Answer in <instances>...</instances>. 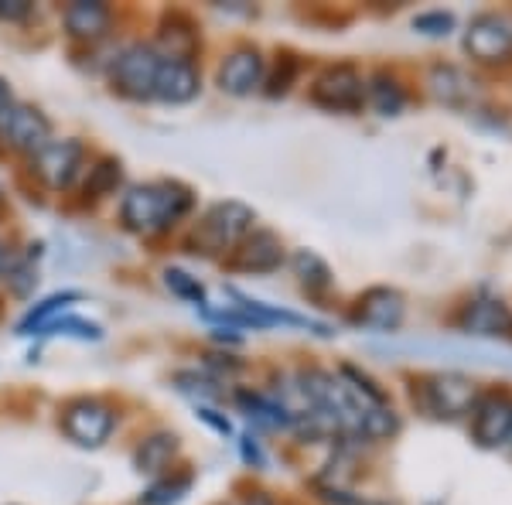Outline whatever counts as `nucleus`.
<instances>
[{
	"label": "nucleus",
	"mask_w": 512,
	"mask_h": 505,
	"mask_svg": "<svg viewBox=\"0 0 512 505\" xmlns=\"http://www.w3.org/2000/svg\"><path fill=\"white\" fill-rule=\"evenodd\" d=\"M195 209L192 188L178 181H147L120 198V222L137 236H164Z\"/></svg>",
	"instance_id": "1"
},
{
	"label": "nucleus",
	"mask_w": 512,
	"mask_h": 505,
	"mask_svg": "<svg viewBox=\"0 0 512 505\" xmlns=\"http://www.w3.org/2000/svg\"><path fill=\"white\" fill-rule=\"evenodd\" d=\"M256 212L243 202H216L202 219L195 222L188 236V253L195 256H222L233 253L243 236L253 229Z\"/></svg>",
	"instance_id": "2"
},
{
	"label": "nucleus",
	"mask_w": 512,
	"mask_h": 505,
	"mask_svg": "<svg viewBox=\"0 0 512 505\" xmlns=\"http://www.w3.org/2000/svg\"><path fill=\"white\" fill-rule=\"evenodd\" d=\"M478 403V386L461 372H437L420 383V407L434 417H465Z\"/></svg>",
	"instance_id": "3"
},
{
	"label": "nucleus",
	"mask_w": 512,
	"mask_h": 505,
	"mask_svg": "<svg viewBox=\"0 0 512 505\" xmlns=\"http://www.w3.org/2000/svg\"><path fill=\"white\" fill-rule=\"evenodd\" d=\"M158 69H161V55L154 45H130L123 48L113 62V72H110V82L120 96L127 99H151L154 96V79H158Z\"/></svg>",
	"instance_id": "4"
},
{
	"label": "nucleus",
	"mask_w": 512,
	"mask_h": 505,
	"mask_svg": "<svg viewBox=\"0 0 512 505\" xmlns=\"http://www.w3.org/2000/svg\"><path fill=\"white\" fill-rule=\"evenodd\" d=\"M311 103L328 113H359L366 103V79L352 65H332L311 82Z\"/></svg>",
	"instance_id": "5"
},
{
	"label": "nucleus",
	"mask_w": 512,
	"mask_h": 505,
	"mask_svg": "<svg viewBox=\"0 0 512 505\" xmlns=\"http://www.w3.org/2000/svg\"><path fill=\"white\" fill-rule=\"evenodd\" d=\"M113 427H117V413L113 407H106L103 400H72L62 410V430L69 441H76L79 447H103L110 441Z\"/></svg>",
	"instance_id": "6"
},
{
	"label": "nucleus",
	"mask_w": 512,
	"mask_h": 505,
	"mask_svg": "<svg viewBox=\"0 0 512 505\" xmlns=\"http://www.w3.org/2000/svg\"><path fill=\"white\" fill-rule=\"evenodd\" d=\"M82 164H86V147L79 140H48L41 151L31 157V171L41 185H48L52 192H65L72 188V181L79 178Z\"/></svg>",
	"instance_id": "7"
},
{
	"label": "nucleus",
	"mask_w": 512,
	"mask_h": 505,
	"mask_svg": "<svg viewBox=\"0 0 512 505\" xmlns=\"http://www.w3.org/2000/svg\"><path fill=\"white\" fill-rule=\"evenodd\" d=\"M0 140H4L11 151L35 157L41 147L52 140V120L41 110H35V106L14 103L11 110L0 117Z\"/></svg>",
	"instance_id": "8"
},
{
	"label": "nucleus",
	"mask_w": 512,
	"mask_h": 505,
	"mask_svg": "<svg viewBox=\"0 0 512 505\" xmlns=\"http://www.w3.org/2000/svg\"><path fill=\"white\" fill-rule=\"evenodd\" d=\"M465 52L485 65L512 59V24L499 14H478L465 31Z\"/></svg>",
	"instance_id": "9"
},
{
	"label": "nucleus",
	"mask_w": 512,
	"mask_h": 505,
	"mask_svg": "<svg viewBox=\"0 0 512 505\" xmlns=\"http://www.w3.org/2000/svg\"><path fill=\"white\" fill-rule=\"evenodd\" d=\"M263 76H267V62H263L260 48L239 45L222 59L216 82L222 93H229V96H250L253 89L263 86Z\"/></svg>",
	"instance_id": "10"
},
{
	"label": "nucleus",
	"mask_w": 512,
	"mask_h": 505,
	"mask_svg": "<svg viewBox=\"0 0 512 505\" xmlns=\"http://www.w3.org/2000/svg\"><path fill=\"white\" fill-rule=\"evenodd\" d=\"M287 253L277 233L270 229H250L243 236V243L236 246L229 256V270H243V273H274L284 267Z\"/></svg>",
	"instance_id": "11"
},
{
	"label": "nucleus",
	"mask_w": 512,
	"mask_h": 505,
	"mask_svg": "<svg viewBox=\"0 0 512 505\" xmlns=\"http://www.w3.org/2000/svg\"><path fill=\"white\" fill-rule=\"evenodd\" d=\"M403 314H407V304H403L400 291H393V287H369V291L355 301L352 321L373 331H396Z\"/></svg>",
	"instance_id": "12"
},
{
	"label": "nucleus",
	"mask_w": 512,
	"mask_h": 505,
	"mask_svg": "<svg viewBox=\"0 0 512 505\" xmlns=\"http://www.w3.org/2000/svg\"><path fill=\"white\" fill-rule=\"evenodd\" d=\"M472 417V434L482 447H499L509 441L512 430V400L502 393H485L475 403Z\"/></svg>",
	"instance_id": "13"
},
{
	"label": "nucleus",
	"mask_w": 512,
	"mask_h": 505,
	"mask_svg": "<svg viewBox=\"0 0 512 505\" xmlns=\"http://www.w3.org/2000/svg\"><path fill=\"white\" fill-rule=\"evenodd\" d=\"M458 328L478 338H512V311L495 297H475L461 308Z\"/></svg>",
	"instance_id": "14"
},
{
	"label": "nucleus",
	"mask_w": 512,
	"mask_h": 505,
	"mask_svg": "<svg viewBox=\"0 0 512 505\" xmlns=\"http://www.w3.org/2000/svg\"><path fill=\"white\" fill-rule=\"evenodd\" d=\"M202 89V76H198L195 62H178V59H161L158 79H154V96L161 103L181 106V103H192Z\"/></svg>",
	"instance_id": "15"
},
{
	"label": "nucleus",
	"mask_w": 512,
	"mask_h": 505,
	"mask_svg": "<svg viewBox=\"0 0 512 505\" xmlns=\"http://www.w3.org/2000/svg\"><path fill=\"white\" fill-rule=\"evenodd\" d=\"M62 24H65V35L72 41H99L106 38L113 24V11L106 4H96V0H76L62 11Z\"/></svg>",
	"instance_id": "16"
},
{
	"label": "nucleus",
	"mask_w": 512,
	"mask_h": 505,
	"mask_svg": "<svg viewBox=\"0 0 512 505\" xmlns=\"http://www.w3.org/2000/svg\"><path fill=\"white\" fill-rule=\"evenodd\" d=\"M158 55L161 59H178V62H192L195 48H198V31L185 14H164V24L158 31Z\"/></svg>",
	"instance_id": "17"
},
{
	"label": "nucleus",
	"mask_w": 512,
	"mask_h": 505,
	"mask_svg": "<svg viewBox=\"0 0 512 505\" xmlns=\"http://www.w3.org/2000/svg\"><path fill=\"white\" fill-rule=\"evenodd\" d=\"M178 454V437L171 430H158V434H147L134 451V468L140 475H164L171 468Z\"/></svg>",
	"instance_id": "18"
},
{
	"label": "nucleus",
	"mask_w": 512,
	"mask_h": 505,
	"mask_svg": "<svg viewBox=\"0 0 512 505\" xmlns=\"http://www.w3.org/2000/svg\"><path fill=\"white\" fill-rule=\"evenodd\" d=\"M291 267H294L297 284H301L308 294H325L328 287H332V270H328V263L321 260L318 253L297 250V253L291 256Z\"/></svg>",
	"instance_id": "19"
},
{
	"label": "nucleus",
	"mask_w": 512,
	"mask_h": 505,
	"mask_svg": "<svg viewBox=\"0 0 512 505\" xmlns=\"http://www.w3.org/2000/svg\"><path fill=\"white\" fill-rule=\"evenodd\" d=\"M120 181H123V168L117 157H99L93 168L86 171L82 192H86V198H110V195H117Z\"/></svg>",
	"instance_id": "20"
},
{
	"label": "nucleus",
	"mask_w": 512,
	"mask_h": 505,
	"mask_svg": "<svg viewBox=\"0 0 512 505\" xmlns=\"http://www.w3.org/2000/svg\"><path fill=\"white\" fill-rule=\"evenodd\" d=\"M38 250H41V243H38V246H31V253L11 256V260H7L4 280H7V291H11L14 297H28V294L38 287V267H35Z\"/></svg>",
	"instance_id": "21"
},
{
	"label": "nucleus",
	"mask_w": 512,
	"mask_h": 505,
	"mask_svg": "<svg viewBox=\"0 0 512 505\" xmlns=\"http://www.w3.org/2000/svg\"><path fill=\"white\" fill-rule=\"evenodd\" d=\"M79 291H62V294H52V297H45L41 304H35L28 314L21 318V325H18V335H31V331H41L48 325V321H55V314H62L65 308H72V304L79 301Z\"/></svg>",
	"instance_id": "22"
},
{
	"label": "nucleus",
	"mask_w": 512,
	"mask_h": 505,
	"mask_svg": "<svg viewBox=\"0 0 512 505\" xmlns=\"http://www.w3.org/2000/svg\"><path fill=\"white\" fill-rule=\"evenodd\" d=\"M431 89H434V96L448 106H461L468 96H472V82H468V76L458 69H451V65H437L431 72Z\"/></svg>",
	"instance_id": "23"
},
{
	"label": "nucleus",
	"mask_w": 512,
	"mask_h": 505,
	"mask_svg": "<svg viewBox=\"0 0 512 505\" xmlns=\"http://www.w3.org/2000/svg\"><path fill=\"white\" fill-rule=\"evenodd\" d=\"M236 403L239 407H246V417L260 427H287L291 424V413L280 407L277 400H267V396H260V393H236Z\"/></svg>",
	"instance_id": "24"
},
{
	"label": "nucleus",
	"mask_w": 512,
	"mask_h": 505,
	"mask_svg": "<svg viewBox=\"0 0 512 505\" xmlns=\"http://www.w3.org/2000/svg\"><path fill=\"white\" fill-rule=\"evenodd\" d=\"M366 99L376 106L379 117H396V113L403 110V103H407L403 86L393 76H386V72H379V76L366 86Z\"/></svg>",
	"instance_id": "25"
},
{
	"label": "nucleus",
	"mask_w": 512,
	"mask_h": 505,
	"mask_svg": "<svg viewBox=\"0 0 512 505\" xmlns=\"http://www.w3.org/2000/svg\"><path fill=\"white\" fill-rule=\"evenodd\" d=\"M188 488H192V471H185V475H178V478H161V482H154L147 488L140 505H175Z\"/></svg>",
	"instance_id": "26"
},
{
	"label": "nucleus",
	"mask_w": 512,
	"mask_h": 505,
	"mask_svg": "<svg viewBox=\"0 0 512 505\" xmlns=\"http://www.w3.org/2000/svg\"><path fill=\"white\" fill-rule=\"evenodd\" d=\"M297 72H301V62H297L294 55H280V62L274 65V72H270V76H263V93H267L270 99L291 93Z\"/></svg>",
	"instance_id": "27"
},
{
	"label": "nucleus",
	"mask_w": 512,
	"mask_h": 505,
	"mask_svg": "<svg viewBox=\"0 0 512 505\" xmlns=\"http://www.w3.org/2000/svg\"><path fill=\"white\" fill-rule=\"evenodd\" d=\"M164 287H168L175 297H181V301H192V304H198V308L205 304V287L198 284V277H192V273H185L178 267L164 270Z\"/></svg>",
	"instance_id": "28"
},
{
	"label": "nucleus",
	"mask_w": 512,
	"mask_h": 505,
	"mask_svg": "<svg viewBox=\"0 0 512 505\" xmlns=\"http://www.w3.org/2000/svg\"><path fill=\"white\" fill-rule=\"evenodd\" d=\"M175 383L181 393H188V396H202V400H219V379L216 376H198V372H178L175 376Z\"/></svg>",
	"instance_id": "29"
},
{
	"label": "nucleus",
	"mask_w": 512,
	"mask_h": 505,
	"mask_svg": "<svg viewBox=\"0 0 512 505\" xmlns=\"http://www.w3.org/2000/svg\"><path fill=\"white\" fill-rule=\"evenodd\" d=\"M41 331H59V335H76V338H103V328L93 325V321H82V318H59V321H48Z\"/></svg>",
	"instance_id": "30"
},
{
	"label": "nucleus",
	"mask_w": 512,
	"mask_h": 505,
	"mask_svg": "<svg viewBox=\"0 0 512 505\" xmlns=\"http://www.w3.org/2000/svg\"><path fill=\"white\" fill-rule=\"evenodd\" d=\"M451 24H454V18H451V14H444V11H431V14H420V18H414V28L424 31V35H431V38L448 35Z\"/></svg>",
	"instance_id": "31"
},
{
	"label": "nucleus",
	"mask_w": 512,
	"mask_h": 505,
	"mask_svg": "<svg viewBox=\"0 0 512 505\" xmlns=\"http://www.w3.org/2000/svg\"><path fill=\"white\" fill-rule=\"evenodd\" d=\"M35 7L28 0H0V18L4 21H28Z\"/></svg>",
	"instance_id": "32"
},
{
	"label": "nucleus",
	"mask_w": 512,
	"mask_h": 505,
	"mask_svg": "<svg viewBox=\"0 0 512 505\" xmlns=\"http://www.w3.org/2000/svg\"><path fill=\"white\" fill-rule=\"evenodd\" d=\"M198 417H202L205 424H209V427L216 430V434H222V437H229V434H233V424H229L226 417H219V413L212 410V407H198Z\"/></svg>",
	"instance_id": "33"
},
{
	"label": "nucleus",
	"mask_w": 512,
	"mask_h": 505,
	"mask_svg": "<svg viewBox=\"0 0 512 505\" xmlns=\"http://www.w3.org/2000/svg\"><path fill=\"white\" fill-rule=\"evenodd\" d=\"M243 458L250 461V465H256V468L263 465V454H260V447L250 444V437H243Z\"/></svg>",
	"instance_id": "34"
},
{
	"label": "nucleus",
	"mask_w": 512,
	"mask_h": 505,
	"mask_svg": "<svg viewBox=\"0 0 512 505\" xmlns=\"http://www.w3.org/2000/svg\"><path fill=\"white\" fill-rule=\"evenodd\" d=\"M14 106V96H11V86H7V79H0V117H4L7 110Z\"/></svg>",
	"instance_id": "35"
},
{
	"label": "nucleus",
	"mask_w": 512,
	"mask_h": 505,
	"mask_svg": "<svg viewBox=\"0 0 512 505\" xmlns=\"http://www.w3.org/2000/svg\"><path fill=\"white\" fill-rule=\"evenodd\" d=\"M7 260H11V253H7L4 239H0V277H4V267H7Z\"/></svg>",
	"instance_id": "36"
},
{
	"label": "nucleus",
	"mask_w": 512,
	"mask_h": 505,
	"mask_svg": "<svg viewBox=\"0 0 512 505\" xmlns=\"http://www.w3.org/2000/svg\"><path fill=\"white\" fill-rule=\"evenodd\" d=\"M509 441H512V430H509Z\"/></svg>",
	"instance_id": "37"
}]
</instances>
